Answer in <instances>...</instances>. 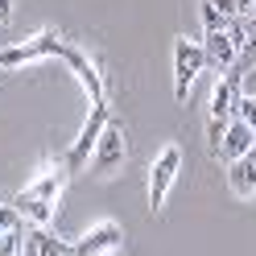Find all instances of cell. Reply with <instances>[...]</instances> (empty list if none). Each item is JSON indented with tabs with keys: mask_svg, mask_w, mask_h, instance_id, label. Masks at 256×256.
<instances>
[{
	"mask_svg": "<svg viewBox=\"0 0 256 256\" xmlns=\"http://www.w3.org/2000/svg\"><path fill=\"white\" fill-rule=\"evenodd\" d=\"M124 153H128V149H124V128H120L116 120H108L100 145H95V153H91L95 174H100V178H116L120 166H124Z\"/></svg>",
	"mask_w": 256,
	"mask_h": 256,
	"instance_id": "cell-6",
	"label": "cell"
},
{
	"mask_svg": "<svg viewBox=\"0 0 256 256\" xmlns=\"http://www.w3.org/2000/svg\"><path fill=\"white\" fill-rule=\"evenodd\" d=\"M17 228H21L17 202H0V236H8V232H17Z\"/></svg>",
	"mask_w": 256,
	"mask_h": 256,
	"instance_id": "cell-15",
	"label": "cell"
},
{
	"mask_svg": "<svg viewBox=\"0 0 256 256\" xmlns=\"http://www.w3.org/2000/svg\"><path fill=\"white\" fill-rule=\"evenodd\" d=\"M29 240L38 244V256H70V244H66V240H58L50 228H34Z\"/></svg>",
	"mask_w": 256,
	"mask_h": 256,
	"instance_id": "cell-14",
	"label": "cell"
},
{
	"mask_svg": "<svg viewBox=\"0 0 256 256\" xmlns=\"http://www.w3.org/2000/svg\"><path fill=\"white\" fill-rule=\"evenodd\" d=\"M252 17H256V0H252Z\"/></svg>",
	"mask_w": 256,
	"mask_h": 256,
	"instance_id": "cell-21",
	"label": "cell"
},
{
	"mask_svg": "<svg viewBox=\"0 0 256 256\" xmlns=\"http://www.w3.org/2000/svg\"><path fill=\"white\" fill-rule=\"evenodd\" d=\"M0 70H4V54H0Z\"/></svg>",
	"mask_w": 256,
	"mask_h": 256,
	"instance_id": "cell-20",
	"label": "cell"
},
{
	"mask_svg": "<svg viewBox=\"0 0 256 256\" xmlns=\"http://www.w3.org/2000/svg\"><path fill=\"white\" fill-rule=\"evenodd\" d=\"M21 228L17 232H8V236H0V256H21Z\"/></svg>",
	"mask_w": 256,
	"mask_h": 256,
	"instance_id": "cell-17",
	"label": "cell"
},
{
	"mask_svg": "<svg viewBox=\"0 0 256 256\" xmlns=\"http://www.w3.org/2000/svg\"><path fill=\"white\" fill-rule=\"evenodd\" d=\"M236 104H240V74L232 70V74H223L219 83H215V91H211V116H206V120L232 124V116H236Z\"/></svg>",
	"mask_w": 256,
	"mask_h": 256,
	"instance_id": "cell-10",
	"label": "cell"
},
{
	"mask_svg": "<svg viewBox=\"0 0 256 256\" xmlns=\"http://www.w3.org/2000/svg\"><path fill=\"white\" fill-rule=\"evenodd\" d=\"M120 240H124L120 223L104 219V223H95L87 236H78L74 244H70V252L74 256H112V252H120Z\"/></svg>",
	"mask_w": 256,
	"mask_h": 256,
	"instance_id": "cell-7",
	"label": "cell"
},
{
	"mask_svg": "<svg viewBox=\"0 0 256 256\" xmlns=\"http://www.w3.org/2000/svg\"><path fill=\"white\" fill-rule=\"evenodd\" d=\"M108 120H112V112H108V100H95L91 116H87V124H83V132H78V136H74V145L66 149V170H70V174L87 170V157L95 153V145H100V136H104Z\"/></svg>",
	"mask_w": 256,
	"mask_h": 256,
	"instance_id": "cell-4",
	"label": "cell"
},
{
	"mask_svg": "<svg viewBox=\"0 0 256 256\" xmlns=\"http://www.w3.org/2000/svg\"><path fill=\"white\" fill-rule=\"evenodd\" d=\"M112 256H116V252H112Z\"/></svg>",
	"mask_w": 256,
	"mask_h": 256,
	"instance_id": "cell-23",
	"label": "cell"
},
{
	"mask_svg": "<svg viewBox=\"0 0 256 256\" xmlns=\"http://www.w3.org/2000/svg\"><path fill=\"white\" fill-rule=\"evenodd\" d=\"M178 174H182V149L178 145H166L162 153H157V162L149 166V211L153 215L166 206L174 182H178Z\"/></svg>",
	"mask_w": 256,
	"mask_h": 256,
	"instance_id": "cell-3",
	"label": "cell"
},
{
	"mask_svg": "<svg viewBox=\"0 0 256 256\" xmlns=\"http://www.w3.org/2000/svg\"><path fill=\"white\" fill-rule=\"evenodd\" d=\"M0 21H4V25L12 21V0H0Z\"/></svg>",
	"mask_w": 256,
	"mask_h": 256,
	"instance_id": "cell-18",
	"label": "cell"
},
{
	"mask_svg": "<svg viewBox=\"0 0 256 256\" xmlns=\"http://www.w3.org/2000/svg\"><path fill=\"white\" fill-rule=\"evenodd\" d=\"M236 116L244 120V124H252V128H256V95H240V104H236Z\"/></svg>",
	"mask_w": 256,
	"mask_h": 256,
	"instance_id": "cell-16",
	"label": "cell"
},
{
	"mask_svg": "<svg viewBox=\"0 0 256 256\" xmlns=\"http://www.w3.org/2000/svg\"><path fill=\"white\" fill-rule=\"evenodd\" d=\"M0 25H4V21H0Z\"/></svg>",
	"mask_w": 256,
	"mask_h": 256,
	"instance_id": "cell-22",
	"label": "cell"
},
{
	"mask_svg": "<svg viewBox=\"0 0 256 256\" xmlns=\"http://www.w3.org/2000/svg\"><path fill=\"white\" fill-rule=\"evenodd\" d=\"M228 186L236 190V198H256V140L240 162L228 166Z\"/></svg>",
	"mask_w": 256,
	"mask_h": 256,
	"instance_id": "cell-12",
	"label": "cell"
},
{
	"mask_svg": "<svg viewBox=\"0 0 256 256\" xmlns=\"http://www.w3.org/2000/svg\"><path fill=\"white\" fill-rule=\"evenodd\" d=\"M62 58H66V66L74 70V78L87 87L91 104H95V100H108V87H104V70L95 66V58H91V54H83L78 46H66V54H62Z\"/></svg>",
	"mask_w": 256,
	"mask_h": 256,
	"instance_id": "cell-8",
	"label": "cell"
},
{
	"mask_svg": "<svg viewBox=\"0 0 256 256\" xmlns=\"http://www.w3.org/2000/svg\"><path fill=\"white\" fill-rule=\"evenodd\" d=\"M202 50H206V66H219V70H232L236 58H240V46L232 38V29H206Z\"/></svg>",
	"mask_w": 256,
	"mask_h": 256,
	"instance_id": "cell-9",
	"label": "cell"
},
{
	"mask_svg": "<svg viewBox=\"0 0 256 256\" xmlns=\"http://www.w3.org/2000/svg\"><path fill=\"white\" fill-rule=\"evenodd\" d=\"M70 256H74V252H70Z\"/></svg>",
	"mask_w": 256,
	"mask_h": 256,
	"instance_id": "cell-24",
	"label": "cell"
},
{
	"mask_svg": "<svg viewBox=\"0 0 256 256\" xmlns=\"http://www.w3.org/2000/svg\"><path fill=\"white\" fill-rule=\"evenodd\" d=\"M228 29H232V38L240 46V54H256V17L252 12H240Z\"/></svg>",
	"mask_w": 256,
	"mask_h": 256,
	"instance_id": "cell-13",
	"label": "cell"
},
{
	"mask_svg": "<svg viewBox=\"0 0 256 256\" xmlns=\"http://www.w3.org/2000/svg\"><path fill=\"white\" fill-rule=\"evenodd\" d=\"M66 178H70L66 162H62V166H50L46 174H38V178L17 194V211H21V219L34 223V228H46V223L54 219V211H58V198H62V186H66Z\"/></svg>",
	"mask_w": 256,
	"mask_h": 256,
	"instance_id": "cell-1",
	"label": "cell"
},
{
	"mask_svg": "<svg viewBox=\"0 0 256 256\" xmlns=\"http://www.w3.org/2000/svg\"><path fill=\"white\" fill-rule=\"evenodd\" d=\"M240 12H252V0H240Z\"/></svg>",
	"mask_w": 256,
	"mask_h": 256,
	"instance_id": "cell-19",
	"label": "cell"
},
{
	"mask_svg": "<svg viewBox=\"0 0 256 256\" xmlns=\"http://www.w3.org/2000/svg\"><path fill=\"white\" fill-rule=\"evenodd\" d=\"M66 46L70 42H62L58 34H34V38H25L17 46H0V54H4V66H21V62H38V58H62L66 54Z\"/></svg>",
	"mask_w": 256,
	"mask_h": 256,
	"instance_id": "cell-5",
	"label": "cell"
},
{
	"mask_svg": "<svg viewBox=\"0 0 256 256\" xmlns=\"http://www.w3.org/2000/svg\"><path fill=\"white\" fill-rule=\"evenodd\" d=\"M252 140H256V128H252V124H244L240 116H232L228 132H223V140H219V157L232 166V162H240V157L252 149Z\"/></svg>",
	"mask_w": 256,
	"mask_h": 256,
	"instance_id": "cell-11",
	"label": "cell"
},
{
	"mask_svg": "<svg viewBox=\"0 0 256 256\" xmlns=\"http://www.w3.org/2000/svg\"><path fill=\"white\" fill-rule=\"evenodd\" d=\"M202 66H206L202 42H190V38L174 42V100L178 104H186V95H190V87H194V78H198Z\"/></svg>",
	"mask_w": 256,
	"mask_h": 256,
	"instance_id": "cell-2",
	"label": "cell"
}]
</instances>
